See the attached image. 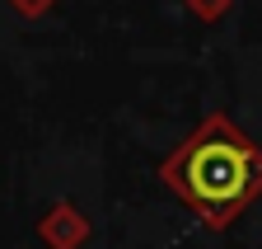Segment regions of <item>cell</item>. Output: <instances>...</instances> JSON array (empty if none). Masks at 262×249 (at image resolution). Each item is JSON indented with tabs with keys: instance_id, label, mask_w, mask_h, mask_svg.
<instances>
[{
	"instance_id": "cell-1",
	"label": "cell",
	"mask_w": 262,
	"mask_h": 249,
	"mask_svg": "<svg viewBox=\"0 0 262 249\" xmlns=\"http://www.w3.org/2000/svg\"><path fill=\"white\" fill-rule=\"evenodd\" d=\"M159 179L206 226H229L262 193V150L234 127V118L211 113L159 165Z\"/></svg>"
},
{
	"instance_id": "cell-2",
	"label": "cell",
	"mask_w": 262,
	"mask_h": 249,
	"mask_svg": "<svg viewBox=\"0 0 262 249\" xmlns=\"http://www.w3.org/2000/svg\"><path fill=\"white\" fill-rule=\"evenodd\" d=\"M10 5H14L24 19H38V14H47V10L56 5V0H10Z\"/></svg>"
}]
</instances>
